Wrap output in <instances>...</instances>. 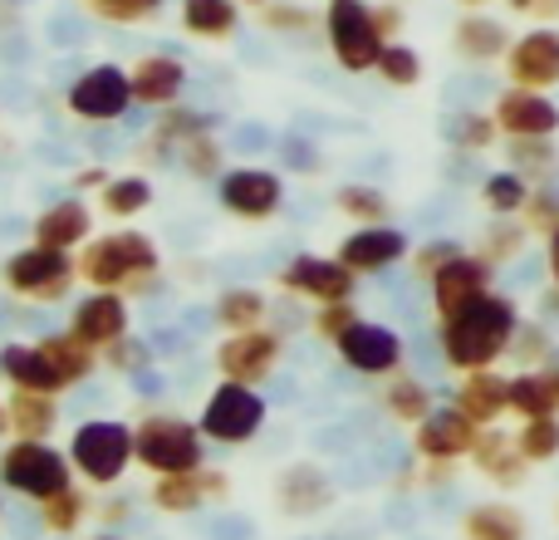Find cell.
<instances>
[{"instance_id":"obj_1","label":"cell","mask_w":559,"mask_h":540,"mask_svg":"<svg viewBox=\"0 0 559 540\" xmlns=\"http://www.w3.org/2000/svg\"><path fill=\"white\" fill-rule=\"evenodd\" d=\"M521 329V305L511 295H481L476 305H466L462 315L437 325V344H442L447 368L472 374V368H496L511 354V339Z\"/></svg>"},{"instance_id":"obj_2","label":"cell","mask_w":559,"mask_h":540,"mask_svg":"<svg viewBox=\"0 0 559 540\" xmlns=\"http://www.w3.org/2000/svg\"><path fill=\"white\" fill-rule=\"evenodd\" d=\"M157 242L143 232H108L79 251V280H88L94 290H133L147 295V285H157Z\"/></svg>"},{"instance_id":"obj_3","label":"cell","mask_w":559,"mask_h":540,"mask_svg":"<svg viewBox=\"0 0 559 540\" xmlns=\"http://www.w3.org/2000/svg\"><path fill=\"white\" fill-rule=\"evenodd\" d=\"M133 437H138V462H143L153 477L206 467L202 423H187V418H173V413H143L133 423Z\"/></svg>"},{"instance_id":"obj_4","label":"cell","mask_w":559,"mask_h":540,"mask_svg":"<svg viewBox=\"0 0 559 540\" xmlns=\"http://www.w3.org/2000/svg\"><path fill=\"white\" fill-rule=\"evenodd\" d=\"M69 462H74V472L94 486L123 482V472L138 462L133 427L118 423V418H88V423H79L74 437H69Z\"/></svg>"},{"instance_id":"obj_5","label":"cell","mask_w":559,"mask_h":540,"mask_svg":"<svg viewBox=\"0 0 559 540\" xmlns=\"http://www.w3.org/2000/svg\"><path fill=\"white\" fill-rule=\"evenodd\" d=\"M0 486L15 496H29V502H49L55 492L74 486V462L49 443L15 437V443L0 453Z\"/></svg>"},{"instance_id":"obj_6","label":"cell","mask_w":559,"mask_h":540,"mask_svg":"<svg viewBox=\"0 0 559 540\" xmlns=\"http://www.w3.org/2000/svg\"><path fill=\"white\" fill-rule=\"evenodd\" d=\"M324 39L344 74H373L378 59H383V45H388V39L378 35L373 5H364V0H329Z\"/></svg>"},{"instance_id":"obj_7","label":"cell","mask_w":559,"mask_h":540,"mask_svg":"<svg viewBox=\"0 0 559 540\" xmlns=\"http://www.w3.org/2000/svg\"><path fill=\"white\" fill-rule=\"evenodd\" d=\"M0 280H5V290L15 300L55 305V300H64L69 290H74L79 261H69V251H49V246L29 242V246H20V251L5 256V266H0Z\"/></svg>"},{"instance_id":"obj_8","label":"cell","mask_w":559,"mask_h":540,"mask_svg":"<svg viewBox=\"0 0 559 540\" xmlns=\"http://www.w3.org/2000/svg\"><path fill=\"white\" fill-rule=\"evenodd\" d=\"M202 433L212 437V443H222V447H241V443H251L255 433H261V423H265V398L255 394L251 384H236V378H222V384L206 394V403H202Z\"/></svg>"},{"instance_id":"obj_9","label":"cell","mask_w":559,"mask_h":540,"mask_svg":"<svg viewBox=\"0 0 559 540\" xmlns=\"http://www.w3.org/2000/svg\"><path fill=\"white\" fill-rule=\"evenodd\" d=\"M64 104H69V114L84 118V124H118L138 98H133V79H128V69L94 64V69H84V74L69 84Z\"/></svg>"},{"instance_id":"obj_10","label":"cell","mask_w":559,"mask_h":540,"mask_svg":"<svg viewBox=\"0 0 559 540\" xmlns=\"http://www.w3.org/2000/svg\"><path fill=\"white\" fill-rule=\"evenodd\" d=\"M216 197L241 222H271L280 212V202H285V183H280V173H271V167L246 163V167H226V177L216 183Z\"/></svg>"},{"instance_id":"obj_11","label":"cell","mask_w":559,"mask_h":540,"mask_svg":"<svg viewBox=\"0 0 559 540\" xmlns=\"http://www.w3.org/2000/svg\"><path fill=\"white\" fill-rule=\"evenodd\" d=\"M280 290L295 300H314V305H329V300H354L358 275L348 270L338 256H295V261L280 266Z\"/></svg>"},{"instance_id":"obj_12","label":"cell","mask_w":559,"mask_h":540,"mask_svg":"<svg viewBox=\"0 0 559 540\" xmlns=\"http://www.w3.org/2000/svg\"><path fill=\"white\" fill-rule=\"evenodd\" d=\"M280 354H285V339L275 329H246V334H226L216 349V374L236 378V384H265L275 374Z\"/></svg>"},{"instance_id":"obj_13","label":"cell","mask_w":559,"mask_h":540,"mask_svg":"<svg viewBox=\"0 0 559 540\" xmlns=\"http://www.w3.org/2000/svg\"><path fill=\"white\" fill-rule=\"evenodd\" d=\"M476 437H481V427L456 403L432 408V413L413 427V453L423 457V462H462V457L476 453Z\"/></svg>"},{"instance_id":"obj_14","label":"cell","mask_w":559,"mask_h":540,"mask_svg":"<svg viewBox=\"0 0 559 540\" xmlns=\"http://www.w3.org/2000/svg\"><path fill=\"white\" fill-rule=\"evenodd\" d=\"M491 280H496V266L476 251H462L452 266H442L427 285H432V309L437 319H452L462 315L466 305H476L481 295H491Z\"/></svg>"},{"instance_id":"obj_15","label":"cell","mask_w":559,"mask_h":540,"mask_svg":"<svg viewBox=\"0 0 559 540\" xmlns=\"http://www.w3.org/2000/svg\"><path fill=\"white\" fill-rule=\"evenodd\" d=\"M338 354H344V364L354 368V374H364V378H388V374H397V368H403L407 344H403V334H397V329L373 325V319H358V325L344 334Z\"/></svg>"},{"instance_id":"obj_16","label":"cell","mask_w":559,"mask_h":540,"mask_svg":"<svg viewBox=\"0 0 559 540\" xmlns=\"http://www.w3.org/2000/svg\"><path fill=\"white\" fill-rule=\"evenodd\" d=\"M506 79L515 89H559V30L555 25H535L506 55Z\"/></svg>"},{"instance_id":"obj_17","label":"cell","mask_w":559,"mask_h":540,"mask_svg":"<svg viewBox=\"0 0 559 540\" xmlns=\"http://www.w3.org/2000/svg\"><path fill=\"white\" fill-rule=\"evenodd\" d=\"M501 138H555L559 133V104L540 89H501L491 104Z\"/></svg>"},{"instance_id":"obj_18","label":"cell","mask_w":559,"mask_h":540,"mask_svg":"<svg viewBox=\"0 0 559 540\" xmlns=\"http://www.w3.org/2000/svg\"><path fill=\"white\" fill-rule=\"evenodd\" d=\"M231 496V477L216 472V467H197V472H173L153 482V506L167 516H187L206 502H222Z\"/></svg>"},{"instance_id":"obj_19","label":"cell","mask_w":559,"mask_h":540,"mask_svg":"<svg viewBox=\"0 0 559 540\" xmlns=\"http://www.w3.org/2000/svg\"><path fill=\"white\" fill-rule=\"evenodd\" d=\"M413 256V246H407V236L397 232V226H358V232H348L344 242H338V261H344L354 275H378V270L397 266Z\"/></svg>"},{"instance_id":"obj_20","label":"cell","mask_w":559,"mask_h":540,"mask_svg":"<svg viewBox=\"0 0 559 540\" xmlns=\"http://www.w3.org/2000/svg\"><path fill=\"white\" fill-rule=\"evenodd\" d=\"M275 506L285 516H295V521H309V516H319V512H329V506H334V482L324 477V467L295 462V467H285V472H280Z\"/></svg>"},{"instance_id":"obj_21","label":"cell","mask_w":559,"mask_h":540,"mask_svg":"<svg viewBox=\"0 0 559 540\" xmlns=\"http://www.w3.org/2000/svg\"><path fill=\"white\" fill-rule=\"evenodd\" d=\"M69 329H74L79 339H88L94 349H108L114 339L133 334V329H128V300H123V290H94V295H84L74 305V319H69Z\"/></svg>"},{"instance_id":"obj_22","label":"cell","mask_w":559,"mask_h":540,"mask_svg":"<svg viewBox=\"0 0 559 540\" xmlns=\"http://www.w3.org/2000/svg\"><path fill=\"white\" fill-rule=\"evenodd\" d=\"M452 403L462 408L476 427H496L511 413V378L496 374V368H472V374H462Z\"/></svg>"},{"instance_id":"obj_23","label":"cell","mask_w":559,"mask_h":540,"mask_svg":"<svg viewBox=\"0 0 559 540\" xmlns=\"http://www.w3.org/2000/svg\"><path fill=\"white\" fill-rule=\"evenodd\" d=\"M128 79H133V98L143 108H173L182 104V89H187V64L173 55H143L133 69H128Z\"/></svg>"},{"instance_id":"obj_24","label":"cell","mask_w":559,"mask_h":540,"mask_svg":"<svg viewBox=\"0 0 559 540\" xmlns=\"http://www.w3.org/2000/svg\"><path fill=\"white\" fill-rule=\"evenodd\" d=\"M29 242L49 246V251H74V246H88V242H94V212H88L79 197L45 207V212L35 216V232H29Z\"/></svg>"},{"instance_id":"obj_25","label":"cell","mask_w":559,"mask_h":540,"mask_svg":"<svg viewBox=\"0 0 559 540\" xmlns=\"http://www.w3.org/2000/svg\"><path fill=\"white\" fill-rule=\"evenodd\" d=\"M472 467L486 477V482L496 486H521L525 472H531V462H525L521 443H515L511 433H501V427H481V437H476V453H472Z\"/></svg>"},{"instance_id":"obj_26","label":"cell","mask_w":559,"mask_h":540,"mask_svg":"<svg viewBox=\"0 0 559 540\" xmlns=\"http://www.w3.org/2000/svg\"><path fill=\"white\" fill-rule=\"evenodd\" d=\"M0 374L10 378V388H29V394H59L64 388L55 359L39 344H20V339L0 349Z\"/></svg>"},{"instance_id":"obj_27","label":"cell","mask_w":559,"mask_h":540,"mask_svg":"<svg viewBox=\"0 0 559 540\" xmlns=\"http://www.w3.org/2000/svg\"><path fill=\"white\" fill-rule=\"evenodd\" d=\"M511 30L501 25L496 15H462L452 30V49L472 64H491V59H506L511 55Z\"/></svg>"},{"instance_id":"obj_28","label":"cell","mask_w":559,"mask_h":540,"mask_svg":"<svg viewBox=\"0 0 559 540\" xmlns=\"http://www.w3.org/2000/svg\"><path fill=\"white\" fill-rule=\"evenodd\" d=\"M10 433L49 443V433L59 427V403L55 394H29V388H10Z\"/></svg>"},{"instance_id":"obj_29","label":"cell","mask_w":559,"mask_h":540,"mask_svg":"<svg viewBox=\"0 0 559 540\" xmlns=\"http://www.w3.org/2000/svg\"><path fill=\"white\" fill-rule=\"evenodd\" d=\"M383 408H388V418H397V423L417 427L437 403H432V388H427L423 378L407 374V368H397V374L383 378Z\"/></svg>"},{"instance_id":"obj_30","label":"cell","mask_w":559,"mask_h":540,"mask_svg":"<svg viewBox=\"0 0 559 540\" xmlns=\"http://www.w3.org/2000/svg\"><path fill=\"white\" fill-rule=\"evenodd\" d=\"M265 315H271V305H265L261 290L251 285H231L216 295L212 305V319L226 329V334H246V329H265Z\"/></svg>"},{"instance_id":"obj_31","label":"cell","mask_w":559,"mask_h":540,"mask_svg":"<svg viewBox=\"0 0 559 540\" xmlns=\"http://www.w3.org/2000/svg\"><path fill=\"white\" fill-rule=\"evenodd\" d=\"M182 30L197 39H231L241 30V0H182Z\"/></svg>"},{"instance_id":"obj_32","label":"cell","mask_w":559,"mask_h":540,"mask_svg":"<svg viewBox=\"0 0 559 540\" xmlns=\"http://www.w3.org/2000/svg\"><path fill=\"white\" fill-rule=\"evenodd\" d=\"M39 349H45V354L55 359V368H59V378H64V388L84 384V378L98 368L94 344H88V339H79L74 329H59V334H45V339H39Z\"/></svg>"},{"instance_id":"obj_33","label":"cell","mask_w":559,"mask_h":540,"mask_svg":"<svg viewBox=\"0 0 559 540\" xmlns=\"http://www.w3.org/2000/svg\"><path fill=\"white\" fill-rule=\"evenodd\" d=\"M466 540H525V516L506 502H481L462 516Z\"/></svg>"},{"instance_id":"obj_34","label":"cell","mask_w":559,"mask_h":540,"mask_svg":"<svg viewBox=\"0 0 559 540\" xmlns=\"http://www.w3.org/2000/svg\"><path fill=\"white\" fill-rule=\"evenodd\" d=\"M511 413L521 418H555L559 413V398H555V384L545 368H521L511 374Z\"/></svg>"},{"instance_id":"obj_35","label":"cell","mask_w":559,"mask_h":540,"mask_svg":"<svg viewBox=\"0 0 559 540\" xmlns=\"http://www.w3.org/2000/svg\"><path fill=\"white\" fill-rule=\"evenodd\" d=\"M177 167H182L187 177H197V183H212V177L222 183V177H226V148H222V138H216L212 128L182 138V143H177Z\"/></svg>"},{"instance_id":"obj_36","label":"cell","mask_w":559,"mask_h":540,"mask_svg":"<svg viewBox=\"0 0 559 540\" xmlns=\"http://www.w3.org/2000/svg\"><path fill=\"white\" fill-rule=\"evenodd\" d=\"M525 242H531V226H525L521 216H491L481 242H476V256H486L491 266H506L525 251Z\"/></svg>"},{"instance_id":"obj_37","label":"cell","mask_w":559,"mask_h":540,"mask_svg":"<svg viewBox=\"0 0 559 540\" xmlns=\"http://www.w3.org/2000/svg\"><path fill=\"white\" fill-rule=\"evenodd\" d=\"M98 202H104L108 216H118V222H133L138 212H147L153 207V183L138 173H123V177H108V187L98 192Z\"/></svg>"},{"instance_id":"obj_38","label":"cell","mask_w":559,"mask_h":540,"mask_svg":"<svg viewBox=\"0 0 559 540\" xmlns=\"http://www.w3.org/2000/svg\"><path fill=\"white\" fill-rule=\"evenodd\" d=\"M531 177H521L515 167H506V173H491L481 183V202H486V212L491 216H521L525 212V202H531Z\"/></svg>"},{"instance_id":"obj_39","label":"cell","mask_w":559,"mask_h":540,"mask_svg":"<svg viewBox=\"0 0 559 540\" xmlns=\"http://www.w3.org/2000/svg\"><path fill=\"white\" fill-rule=\"evenodd\" d=\"M334 207L348 216V222H358V226H383L388 212H393L388 192H378V187H368V183H344L334 192Z\"/></svg>"},{"instance_id":"obj_40","label":"cell","mask_w":559,"mask_h":540,"mask_svg":"<svg viewBox=\"0 0 559 540\" xmlns=\"http://www.w3.org/2000/svg\"><path fill=\"white\" fill-rule=\"evenodd\" d=\"M506 157H511V167L521 177H535V183H545V177L559 167V148L555 138H506Z\"/></svg>"},{"instance_id":"obj_41","label":"cell","mask_w":559,"mask_h":540,"mask_svg":"<svg viewBox=\"0 0 559 540\" xmlns=\"http://www.w3.org/2000/svg\"><path fill=\"white\" fill-rule=\"evenodd\" d=\"M84 516H88L84 486H64V492H55L49 502H39V521H45L49 536H74L79 526H84Z\"/></svg>"},{"instance_id":"obj_42","label":"cell","mask_w":559,"mask_h":540,"mask_svg":"<svg viewBox=\"0 0 559 540\" xmlns=\"http://www.w3.org/2000/svg\"><path fill=\"white\" fill-rule=\"evenodd\" d=\"M496 138H501L496 114H476V108H466V114L447 118V143L462 148V153H486Z\"/></svg>"},{"instance_id":"obj_43","label":"cell","mask_w":559,"mask_h":540,"mask_svg":"<svg viewBox=\"0 0 559 540\" xmlns=\"http://www.w3.org/2000/svg\"><path fill=\"white\" fill-rule=\"evenodd\" d=\"M373 74L383 79V84H393V89H413L417 79H423V55H417L413 45H403V39H388Z\"/></svg>"},{"instance_id":"obj_44","label":"cell","mask_w":559,"mask_h":540,"mask_svg":"<svg viewBox=\"0 0 559 540\" xmlns=\"http://www.w3.org/2000/svg\"><path fill=\"white\" fill-rule=\"evenodd\" d=\"M550 349H555L550 329H545L540 319H521L506 359H515V368H550Z\"/></svg>"},{"instance_id":"obj_45","label":"cell","mask_w":559,"mask_h":540,"mask_svg":"<svg viewBox=\"0 0 559 540\" xmlns=\"http://www.w3.org/2000/svg\"><path fill=\"white\" fill-rule=\"evenodd\" d=\"M515 443H521V453H525L531 467L555 462L559 457V413L555 418H525L521 433H515Z\"/></svg>"},{"instance_id":"obj_46","label":"cell","mask_w":559,"mask_h":540,"mask_svg":"<svg viewBox=\"0 0 559 540\" xmlns=\"http://www.w3.org/2000/svg\"><path fill=\"white\" fill-rule=\"evenodd\" d=\"M358 325V309H354V300H329V305H319L314 309V319H309V329H314L324 344H344V334Z\"/></svg>"},{"instance_id":"obj_47","label":"cell","mask_w":559,"mask_h":540,"mask_svg":"<svg viewBox=\"0 0 559 540\" xmlns=\"http://www.w3.org/2000/svg\"><path fill=\"white\" fill-rule=\"evenodd\" d=\"M521 222L531 226V236H545V242H550V236L559 232V192H555L550 183H540V187L531 192V202H525Z\"/></svg>"},{"instance_id":"obj_48","label":"cell","mask_w":559,"mask_h":540,"mask_svg":"<svg viewBox=\"0 0 559 540\" xmlns=\"http://www.w3.org/2000/svg\"><path fill=\"white\" fill-rule=\"evenodd\" d=\"M261 25L275 35H309L314 30V10L289 5V0H265L261 5Z\"/></svg>"},{"instance_id":"obj_49","label":"cell","mask_w":559,"mask_h":540,"mask_svg":"<svg viewBox=\"0 0 559 540\" xmlns=\"http://www.w3.org/2000/svg\"><path fill=\"white\" fill-rule=\"evenodd\" d=\"M456 256H462V242H452V236H437V242H423L407 261H413V275L417 280H432L442 266H452Z\"/></svg>"},{"instance_id":"obj_50","label":"cell","mask_w":559,"mask_h":540,"mask_svg":"<svg viewBox=\"0 0 559 540\" xmlns=\"http://www.w3.org/2000/svg\"><path fill=\"white\" fill-rule=\"evenodd\" d=\"M98 20H114V25H138V20H153L163 10V0H84Z\"/></svg>"},{"instance_id":"obj_51","label":"cell","mask_w":559,"mask_h":540,"mask_svg":"<svg viewBox=\"0 0 559 540\" xmlns=\"http://www.w3.org/2000/svg\"><path fill=\"white\" fill-rule=\"evenodd\" d=\"M147 339H133V334H123V339H114V344L104 349V364L114 368V374H143L147 368Z\"/></svg>"},{"instance_id":"obj_52","label":"cell","mask_w":559,"mask_h":540,"mask_svg":"<svg viewBox=\"0 0 559 540\" xmlns=\"http://www.w3.org/2000/svg\"><path fill=\"white\" fill-rule=\"evenodd\" d=\"M373 20H378V35L383 39H397V30H403V5L397 0H383V5H373Z\"/></svg>"},{"instance_id":"obj_53","label":"cell","mask_w":559,"mask_h":540,"mask_svg":"<svg viewBox=\"0 0 559 540\" xmlns=\"http://www.w3.org/2000/svg\"><path fill=\"white\" fill-rule=\"evenodd\" d=\"M452 477H456V462H423V477H417V482L423 486H452Z\"/></svg>"},{"instance_id":"obj_54","label":"cell","mask_w":559,"mask_h":540,"mask_svg":"<svg viewBox=\"0 0 559 540\" xmlns=\"http://www.w3.org/2000/svg\"><path fill=\"white\" fill-rule=\"evenodd\" d=\"M74 187H84V192H104V187H108V173H104V167H84V173L74 177Z\"/></svg>"},{"instance_id":"obj_55","label":"cell","mask_w":559,"mask_h":540,"mask_svg":"<svg viewBox=\"0 0 559 540\" xmlns=\"http://www.w3.org/2000/svg\"><path fill=\"white\" fill-rule=\"evenodd\" d=\"M128 512H133V506H128L123 496H114V502H104V512H98V516H104V526H123Z\"/></svg>"},{"instance_id":"obj_56","label":"cell","mask_w":559,"mask_h":540,"mask_svg":"<svg viewBox=\"0 0 559 540\" xmlns=\"http://www.w3.org/2000/svg\"><path fill=\"white\" fill-rule=\"evenodd\" d=\"M531 15L540 20V25H555V20H559V0H535Z\"/></svg>"},{"instance_id":"obj_57","label":"cell","mask_w":559,"mask_h":540,"mask_svg":"<svg viewBox=\"0 0 559 540\" xmlns=\"http://www.w3.org/2000/svg\"><path fill=\"white\" fill-rule=\"evenodd\" d=\"M545 266H550V280L559 285V232L550 236V242H545Z\"/></svg>"},{"instance_id":"obj_58","label":"cell","mask_w":559,"mask_h":540,"mask_svg":"<svg viewBox=\"0 0 559 540\" xmlns=\"http://www.w3.org/2000/svg\"><path fill=\"white\" fill-rule=\"evenodd\" d=\"M540 309H545L550 319H559V285H555V290H545V295H540Z\"/></svg>"},{"instance_id":"obj_59","label":"cell","mask_w":559,"mask_h":540,"mask_svg":"<svg viewBox=\"0 0 559 540\" xmlns=\"http://www.w3.org/2000/svg\"><path fill=\"white\" fill-rule=\"evenodd\" d=\"M5 433H10V403L0 398V437H5Z\"/></svg>"},{"instance_id":"obj_60","label":"cell","mask_w":559,"mask_h":540,"mask_svg":"<svg viewBox=\"0 0 559 540\" xmlns=\"http://www.w3.org/2000/svg\"><path fill=\"white\" fill-rule=\"evenodd\" d=\"M506 5H511L515 15H531V5H535V0H506Z\"/></svg>"},{"instance_id":"obj_61","label":"cell","mask_w":559,"mask_h":540,"mask_svg":"<svg viewBox=\"0 0 559 540\" xmlns=\"http://www.w3.org/2000/svg\"><path fill=\"white\" fill-rule=\"evenodd\" d=\"M545 374H550V384H555V398H559V368H545Z\"/></svg>"},{"instance_id":"obj_62","label":"cell","mask_w":559,"mask_h":540,"mask_svg":"<svg viewBox=\"0 0 559 540\" xmlns=\"http://www.w3.org/2000/svg\"><path fill=\"white\" fill-rule=\"evenodd\" d=\"M241 5H251V10H261V5H265V0H241Z\"/></svg>"},{"instance_id":"obj_63","label":"cell","mask_w":559,"mask_h":540,"mask_svg":"<svg viewBox=\"0 0 559 540\" xmlns=\"http://www.w3.org/2000/svg\"><path fill=\"white\" fill-rule=\"evenodd\" d=\"M462 5H472V10H476V5H486V0H462Z\"/></svg>"},{"instance_id":"obj_64","label":"cell","mask_w":559,"mask_h":540,"mask_svg":"<svg viewBox=\"0 0 559 540\" xmlns=\"http://www.w3.org/2000/svg\"><path fill=\"white\" fill-rule=\"evenodd\" d=\"M94 540H118V536H94Z\"/></svg>"}]
</instances>
